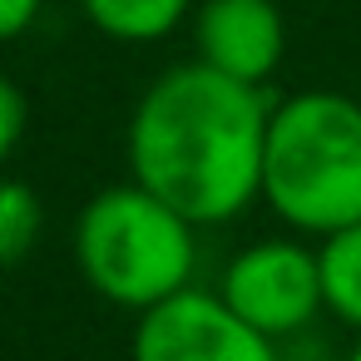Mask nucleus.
Wrapping results in <instances>:
<instances>
[{
  "label": "nucleus",
  "instance_id": "nucleus-1",
  "mask_svg": "<svg viewBox=\"0 0 361 361\" xmlns=\"http://www.w3.org/2000/svg\"><path fill=\"white\" fill-rule=\"evenodd\" d=\"M272 90L228 80L203 60L159 70L124 124L129 178L169 198L198 228H223L262 203Z\"/></svg>",
  "mask_w": 361,
  "mask_h": 361
},
{
  "label": "nucleus",
  "instance_id": "nucleus-2",
  "mask_svg": "<svg viewBox=\"0 0 361 361\" xmlns=\"http://www.w3.org/2000/svg\"><path fill=\"white\" fill-rule=\"evenodd\" d=\"M262 203L302 238H331L361 223V99L297 90L272 104Z\"/></svg>",
  "mask_w": 361,
  "mask_h": 361
},
{
  "label": "nucleus",
  "instance_id": "nucleus-3",
  "mask_svg": "<svg viewBox=\"0 0 361 361\" xmlns=\"http://www.w3.org/2000/svg\"><path fill=\"white\" fill-rule=\"evenodd\" d=\"M198 233L203 228L183 218L169 198H159L139 178H124L85 198L70 247L85 287L99 302L139 317L193 287Z\"/></svg>",
  "mask_w": 361,
  "mask_h": 361
},
{
  "label": "nucleus",
  "instance_id": "nucleus-4",
  "mask_svg": "<svg viewBox=\"0 0 361 361\" xmlns=\"http://www.w3.org/2000/svg\"><path fill=\"white\" fill-rule=\"evenodd\" d=\"M218 292L238 317H247L272 341L287 346V341L307 336L326 317L317 238H302L287 228V233H267V238L243 243L223 262Z\"/></svg>",
  "mask_w": 361,
  "mask_h": 361
},
{
  "label": "nucleus",
  "instance_id": "nucleus-5",
  "mask_svg": "<svg viewBox=\"0 0 361 361\" xmlns=\"http://www.w3.org/2000/svg\"><path fill=\"white\" fill-rule=\"evenodd\" d=\"M129 361H287L282 341L238 317L218 287H183L178 297L134 317Z\"/></svg>",
  "mask_w": 361,
  "mask_h": 361
},
{
  "label": "nucleus",
  "instance_id": "nucleus-6",
  "mask_svg": "<svg viewBox=\"0 0 361 361\" xmlns=\"http://www.w3.org/2000/svg\"><path fill=\"white\" fill-rule=\"evenodd\" d=\"M188 35H193V60L257 90H272L287 60L282 0H198Z\"/></svg>",
  "mask_w": 361,
  "mask_h": 361
},
{
  "label": "nucleus",
  "instance_id": "nucleus-7",
  "mask_svg": "<svg viewBox=\"0 0 361 361\" xmlns=\"http://www.w3.org/2000/svg\"><path fill=\"white\" fill-rule=\"evenodd\" d=\"M75 6L114 45H159L193 20L198 0H75Z\"/></svg>",
  "mask_w": 361,
  "mask_h": 361
},
{
  "label": "nucleus",
  "instance_id": "nucleus-8",
  "mask_svg": "<svg viewBox=\"0 0 361 361\" xmlns=\"http://www.w3.org/2000/svg\"><path fill=\"white\" fill-rule=\"evenodd\" d=\"M317 257H322V297H326V317L341 322L351 336H361V223L317 238Z\"/></svg>",
  "mask_w": 361,
  "mask_h": 361
},
{
  "label": "nucleus",
  "instance_id": "nucleus-9",
  "mask_svg": "<svg viewBox=\"0 0 361 361\" xmlns=\"http://www.w3.org/2000/svg\"><path fill=\"white\" fill-rule=\"evenodd\" d=\"M40 233H45V198L25 178L0 173V267L25 262Z\"/></svg>",
  "mask_w": 361,
  "mask_h": 361
},
{
  "label": "nucleus",
  "instance_id": "nucleus-10",
  "mask_svg": "<svg viewBox=\"0 0 361 361\" xmlns=\"http://www.w3.org/2000/svg\"><path fill=\"white\" fill-rule=\"evenodd\" d=\"M25 129H30V99H25L16 75L0 70V173L16 159V149L25 144Z\"/></svg>",
  "mask_w": 361,
  "mask_h": 361
},
{
  "label": "nucleus",
  "instance_id": "nucleus-11",
  "mask_svg": "<svg viewBox=\"0 0 361 361\" xmlns=\"http://www.w3.org/2000/svg\"><path fill=\"white\" fill-rule=\"evenodd\" d=\"M45 16V0H0V45L25 40Z\"/></svg>",
  "mask_w": 361,
  "mask_h": 361
},
{
  "label": "nucleus",
  "instance_id": "nucleus-12",
  "mask_svg": "<svg viewBox=\"0 0 361 361\" xmlns=\"http://www.w3.org/2000/svg\"><path fill=\"white\" fill-rule=\"evenodd\" d=\"M341 361H361V336H356V341H351V351H346V356H341Z\"/></svg>",
  "mask_w": 361,
  "mask_h": 361
}]
</instances>
